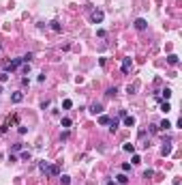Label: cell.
<instances>
[{"mask_svg": "<svg viewBox=\"0 0 182 185\" xmlns=\"http://www.w3.org/2000/svg\"><path fill=\"white\" fill-rule=\"evenodd\" d=\"M161 110H163V112H165V114H167V112L171 110V106H169V103H167V101H163V103H161Z\"/></svg>", "mask_w": 182, "mask_h": 185, "instance_id": "cell-20", "label": "cell"}, {"mask_svg": "<svg viewBox=\"0 0 182 185\" xmlns=\"http://www.w3.org/2000/svg\"><path fill=\"white\" fill-rule=\"evenodd\" d=\"M116 183L126 185V183H129V177H126V174H118V177H116Z\"/></svg>", "mask_w": 182, "mask_h": 185, "instance_id": "cell-9", "label": "cell"}, {"mask_svg": "<svg viewBox=\"0 0 182 185\" xmlns=\"http://www.w3.org/2000/svg\"><path fill=\"white\" fill-rule=\"evenodd\" d=\"M124 125H126V127H133V125H135V119H133V116H124Z\"/></svg>", "mask_w": 182, "mask_h": 185, "instance_id": "cell-12", "label": "cell"}, {"mask_svg": "<svg viewBox=\"0 0 182 185\" xmlns=\"http://www.w3.org/2000/svg\"><path fill=\"white\" fill-rule=\"evenodd\" d=\"M122 148H124L126 153H135V144H129V142H126V144H124Z\"/></svg>", "mask_w": 182, "mask_h": 185, "instance_id": "cell-17", "label": "cell"}, {"mask_svg": "<svg viewBox=\"0 0 182 185\" xmlns=\"http://www.w3.org/2000/svg\"><path fill=\"white\" fill-rule=\"evenodd\" d=\"M133 26H135V30H139V33H142V30H146V28H148V22H146L144 17H137Z\"/></svg>", "mask_w": 182, "mask_h": 185, "instance_id": "cell-2", "label": "cell"}, {"mask_svg": "<svg viewBox=\"0 0 182 185\" xmlns=\"http://www.w3.org/2000/svg\"><path fill=\"white\" fill-rule=\"evenodd\" d=\"M39 168H41V170H43V172H47V168H49V164H47V161H45V159H43V161H39Z\"/></svg>", "mask_w": 182, "mask_h": 185, "instance_id": "cell-18", "label": "cell"}, {"mask_svg": "<svg viewBox=\"0 0 182 185\" xmlns=\"http://www.w3.org/2000/svg\"><path fill=\"white\" fill-rule=\"evenodd\" d=\"M45 174H47V177H60V168L54 164V166H49V168H47V172H45Z\"/></svg>", "mask_w": 182, "mask_h": 185, "instance_id": "cell-5", "label": "cell"}, {"mask_svg": "<svg viewBox=\"0 0 182 185\" xmlns=\"http://www.w3.org/2000/svg\"><path fill=\"white\" fill-rule=\"evenodd\" d=\"M161 153H163V155H169V153H171V144H169V142H167V144H165V146H163V148H161Z\"/></svg>", "mask_w": 182, "mask_h": 185, "instance_id": "cell-15", "label": "cell"}, {"mask_svg": "<svg viewBox=\"0 0 182 185\" xmlns=\"http://www.w3.org/2000/svg\"><path fill=\"white\" fill-rule=\"evenodd\" d=\"M171 97V91L169 88H165V91H163V99H169Z\"/></svg>", "mask_w": 182, "mask_h": 185, "instance_id": "cell-26", "label": "cell"}, {"mask_svg": "<svg viewBox=\"0 0 182 185\" xmlns=\"http://www.w3.org/2000/svg\"><path fill=\"white\" fill-rule=\"evenodd\" d=\"M62 108H64V110H69V108H73V101H71V99H64V101H62Z\"/></svg>", "mask_w": 182, "mask_h": 185, "instance_id": "cell-22", "label": "cell"}, {"mask_svg": "<svg viewBox=\"0 0 182 185\" xmlns=\"http://www.w3.org/2000/svg\"><path fill=\"white\" fill-rule=\"evenodd\" d=\"M109 121H111V119H109V116H105V114L99 116V123H101V125H109Z\"/></svg>", "mask_w": 182, "mask_h": 185, "instance_id": "cell-14", "label": "cell"}, {"mask_svg": "<svg viewBox=\"0 0 182 185\" xmlns=\"http://www.w3.org/2000/svg\"><path fill=\"white\" fill-rule=\"evenodd\" d=\"M32 58H34V54H32V52H28V54H24V56H21V60H24V62H30Z\"/></svg>", "mask_w": 182, "mask_h": 185, "instance_id": "cell-16", "label": "cell"}, {"mask_svg": "<svg viewBox=\"0 0 182 185\" xmlns=\"http://www.w3.org/2000/svg\"><path fill=\"white\" fill-rule=\"evenodd\" d=\"M131 69H133V60H131V58H124V60H122V73H131Z\"/></svg>", "mask_w": 182, "mask_h": 185, "instance_id": "cell-3", "label": "cell"}, {"mask_svg": "<svg viewBox=\"0 0 182 185\" xmlns=\"http://www.w3.org/2000/svg\"><path fill=\"white\" fill-rule=\"evenodd\" d=\"M21 62H24V60H21V58H15V60H11V62H9V65H7V73H9V71H15L17 67L21 65Z\"/></svg>", "mask_w": 182, "mask_h": 185, "instance_id": "cell-4", "label": "cell"}, {"mask_svg": "<svg viewBox=\"0 0 182 185\" xmlns=\"http://www.w3.org/2000/svg\"><path fill=\"white\" fill-rule=\"evenodd\" d=\"M60 183H62V185H69V183H71V177H66V174H62V177H60Z\"/></svg>", "mask_w": 182, "mask_h": 185, "instance_id": "cell-23", "label": "cell"}, {"mask_svg": "<svg viewBox=\"0 0 182 185\" xmlns=\"http://www.w3.org/2000/svg\"><path fill=\"white\" fill-rule=\"evenodd\" d=\"M118 125H120V121H118V119H111V121H109V131H116V129H118Z\"/></svg>", "mask_w": 182, "mask_h": 185, "instance_id": "cell-8", "label": "cell"}, {"mask_svg": "<svg viewBox=\"0 0 182 185\" xmlns=\"http://www.w3.org/2000/svg\"><path fill=\"white\" fill-rule=\"evenodd\" d=\"M116 93H118V88L113 86V88H107V93H105V95H107V97H116Z\"/></svg>", "mask_w": 182, "mask_h": 185, "instance_id": "cell-21", "label": "cell"}, {"mask_svg": "<svg viewBox=\"0 0 182 185\" xmlns=\"http://www.w3.org/2000/svg\"><path fill=\"white\" fill-rule=\"evenodd\" d=\"M131 170V164H122V172H129Z\"/></svg>", "mask_w": 182, "mask_h": 185, "instance_id": "cell-27", "label": "cell"}, {"mask_svg": "<svg viewBox=\"0 0 182 185\" xmlns=\"http://www.w3.org/2000/svg\"><path fill=\"white\" fill-rule=\"evenodd\" d=\"M156 127H158V129H163V131H165V129H169V127H171V123H169V121L165 119V121H161V125H156Z\"/></svg>", "mask_w": 182, "mask_h": 185, "instance_id": "cell-11", "label": "cell"}, {"mask_svg": "<svg viewBox=\"0 0 182 185\" xmlns=\"http://www.w3.org/2000/svg\"><path fill=\"white\" fill-rule=\"evenodd\" d=\"M137 86H139L137 82H135V84H131V86L126 88V91H129V95H135V91H137Z\"/></svg>", "mask_w": 182, "mask_h": 185, "instance_id": "cell-19", "label": "cell"}, {"mask_svg": "<svg viewBox=\"0 0 182 185\" xmlns=\"http://www.w3.org/2000/svg\"><path fill=\"white\" fill-rule=\"evenodd\" d=\"M105 185H116V181H107Z\"/></svg>", "mask_w": 182, "mask_h": 185, "instance_id": "cell-28", "label": "cell"}, {"mask_svg": "<svg viewBox=\"0 0 182 185\" xmlns=\"http://www.w3.org/2000/svg\"><path fill=\"white\" fill-rule=\"evenodd\" d=\"M52 30H56V33H60V30H62V26H60V22H58V20L52 22Z\"/></svg>", "mask_w": 182, "mask_h": 185, "instance_id": "cell-13", "label": "cell"}, {"mask_svg": "<svg viewBox=\"0 0 182 185\" xmlns=\"http://www.w3.org/2000/svg\"><path fill=\"white\" fill-rule=\"evenodd\" d=\"M7 80H9V73H7V71H2V73H0V82H7Z\"/></svg>", "mask_w": 182, "mask_h": 185, "instance_id": "cell-25", "label": "cell"}, {"mask_svg": "<svg viewBox=\"0 0 182 185\" xmlns=\"http://www.w3.org/2000/svg\"><path fill=\"white\" fill-rule=\"evenodd\" d=\"M167 62H169L171 67H176L178 65V56H176V54H169V56H167Z\"/></svg>", "mask_w": 182, "mask_h": 185, "instance_id": "cell-10", "label": "cell"}, {"mask_svg": "<svg viewBox=\"0 0 182 185\" xmlns=\"http://www.w3.org/2000/svg\"><path fill=\"white\" fill-rule=\"evenodd\" d=\"M90 112H92V114H101L103 106H101V103H92V106H90Z\"/></svg>", "mask_w": 182, "mask_h": 185, "instance_id": "cell-7", "label": "cell"}, {"mask_svg": "<svg viewBox=\"0 0 182 185\" xmlns=\"http://www.w3.org/2000/svg\"><path fill=\"white\" fill-rule=\"evenodd\" d=\"M11 101L13 103H21V101H24V93H13L11 95Z\"/></svg>", "mask_w": 182, "mask_h": 185, "instance_id": "cell-6", "label": "cell"}, {"mask_svg": "<svg viewBox=\"0 0 182 185\" xmlns=\"http://www.w3.org/2000/svg\"><path fill=\"white\" fill-rule=\"evenodd\" d=\"M103 17H105L103 11H92V13H90V22H92V24H101Z\"/></svg>", "mask_w": 182, "mask_h": 185, "instance_id": "cell-1", "label": "cell"}, {"mask_svg": "<svg viewBox=\"0 0 182 185\" xmlns=\"http://www.w3.org/2000/svg\"><path fill=\"white\" fill-rule=\"evenodd\" d=\"M60 123H62V127H71V119H69V116H64Z\"/></svg>", "mask_w": 182, "mask_h": 185, "instance_id": "cell-24", "label": "cell"}]
</instances>
